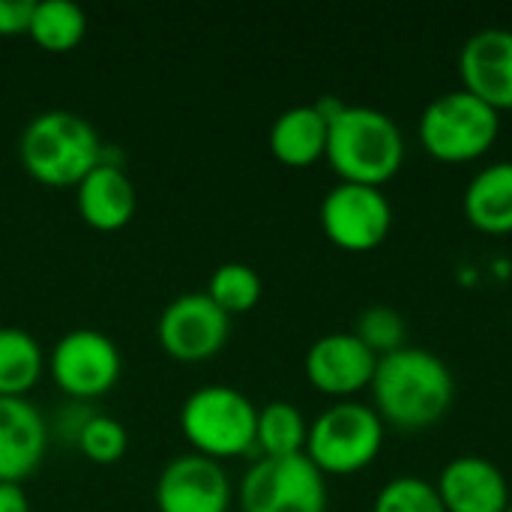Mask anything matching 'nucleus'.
I'll return each mask as SVG.
<instances>
[{
	"mask_svg": "<svg viewBox=\"0 0 512 512\" xmlns=\"http://www.w3.org/2000/svg\"><path fill=\"white\" fill-rule=\"evenodd\" d=\"M321 228L327 240L351 255L384 246L393 231V204L384 189L360 183H336L321 201Z\"/></svg>",
	"mask_w": 512,
	"mask_h": 512,
	"instance_id": "1a4fd4ad",
	"label": "nucleus"
},
{
	"mask_svg": "<svg viewBox=\"0 0 512 512\" xmlns=\"http://www.w3.org/2000/svg\"><path fill=\"white\" fill-rule=\"evenodd\" d=\"M48 453V423L30 399L0 396V483L24 486Z\"/></svg>",
	"mask_w": 512,
	"mask_h": 512,
	"instance_id": "4468645a",
	"label": "nucleus"
},
{
	"mask_svg": "<svg viewBox=\"0 0 512 512\" xmlns=\"http://www.w3.org/2000/svg\"><path fill=\"white\" fill-rule=\"evenodd\" d=\"M231 495V480L222 462L198 453L171 459L153 492L159 512H228Z\"/></svg>",
	"mask_w": 512,
	"mask_h": 512,
	"instance_id": "9b49d317",
	"label": "nucleus"
},
{
	"mask_svg": "<svg viewBox=\"0 0 512 512\" xmlns=\"http://www.w3.org/2000/svg\"><path fill=\"white\" fill-rule=\"evenodd\" d=\"M54 384L78 402L111 393L123 375V354L117 342L93 327L63 333L48 357Z\"/></svg>",
	"mask_w": 512,
	"mask_h": 512,
	"instance_id": "6e6552de",
	"label": "nucleus"
},
{
	"mask_svg": "<svg viewBox=\"0 0 512 512\" xmlns=\"http://www.w3.org/2000/svg\"><path fill=\"white\" fill-rule=\"evenodd\" d=\"M462 210L480 234H512V162H492L480 168L465 186Z\"/></svg>",
	"mask_w": 512,
	"mask_h": 512,
	"instance_id": "a211bd4d",
	"label": "nucleus"
},
{
	"mask_svg": "<svg viewBox=\"0 0 512 512\" xmlns=\"http://www.w3.org/2000/svg\"><path fill=\"white\" fill-rule=\"evenodd\" d=\"M87 33V15L69 0H33L27 36L48 54H66L81 45Z\"/></svg>",
	"mask_w": 512,
	"mask_h": 512,
	"instance_id": "412c9836",
	"label": "nucleus"
},
{
	"mask_svg": "<svg viewBox=\"0 0 512 512\" xmlns=\"http://www.w3.org/2000/svg\"><path fill=\"white\" fill-rule=\"evenodd\" d=\"M435 489L447 512H507L512 501L504 471L483 456L447 462Z\"/></svg>",
	"mask_w": 512,
	"mask_h": 512,
	"instance_id": "2eb2a0df",
	"label": "nucleus"
},
{
	"mask_svg": "<svg viewBox=\"0 0 512 512\" xmlns=\"http://www.w3.org/2000/svg\"><path fill=\"white\" fill-rule=\"evenodd\" d=\"M372 512H447L441 498H438V489L435 483H426L420 477H396L390 480L375 504Z\"/></svg>",
	"mask_w": 512,
	"mask_h": 512,
	"instance_id": "393cba45",
	"label": "nucleus"
},
{
	"mask_svg": "<svg viewBox=\"0 0 512 512\" xmlns=\"http://www.w3.org/2000/svg\"><path fill=\"white\" fill-rule=\"evenodd\" d=\"M507 512H512V501H510V507H507Z\"/></svg>",
	"mask_w": 512,
	"mask_h": 512,
	"instance_id": "cd10ccee",
	"label": "nucleus"
},
{
	"mask_svg": "<svg viewBox=\"0 0 512 512\" xmlns=\"http://www.w3.org/2000/svg\"><path fill=\"white\" fill-rule=\"evenodd\" d=\"M45 372V354L33 333L0 327V396L27 399Z\"/></svg>",
	"mask_w": 512,
	"mask_h": 512,
	"instance_id": "6ab92c4d",
	"label": "nucleus"
},
{
	"mask_svg": "<svg viewBox=\"0 0 512 512\" xmlns=\"http://www.w3.org/2000/svg\"><path fill=\"white\" fill-rule=\"evenodd\" d=\"M24 171L54 189L78 186L105 159V144L93 123L75 111L51 108L27 120L18 138Z\"/></svg>",
	"mask_w": 512,
	"mask_h": 512,
	"instance_id": "7ed1b4c3",
	"label": "nucleus"
},
{
	"mask_svg": "<svg viewBox=\"0 0 512 512\" xmlns=\"http://www.w3.org/2000/svg\"><path fill=\"white\" fill-rule=\"evenodd\" d=\"M33 0H0V36H21L30 30Z\"/></svg>",
	"mask_w": 512,
	"mask_h": 512,
	"instance_id": "a878e982",
	"label": "nucleus"
},
{
	"mask_svg": "<svg viewBox=\"0 0 512 512\" xmlns=\"http://www.w3.org/2000/svg\"><path fill=\"white\" fill-rule=\"evenodd\" d=\"M462 90L489 108L512 111V30L489 27L474 33L459 51Z\"/></svg>",
	"mask_w": 512,
	"mask_h": 512,
	"instance_id": "ddd939ff",
	"label": "nucleus"
},
{
	"mask_svg": "<svg viewBox=\"0 0 512 512\" xmlns=\"http://www.w3.org/2000/svg\"><path fill=\"white\" fill-rule=\"evenodd\" d=\"M75 444L81 456L93 465H114L126 456L129 432L120 420L108 414H87L81 429L75 432Z\"/></svg>",
	"mask_w": 512,
	"mask_h": 512,
	"instance_id": "5701e85b",
	"label": "nucleus"
},
{
	"mask_svg": "<svg viewBox=\"0 0 512 512\" xmlns=\"http://www.w3.org/2000/svg\"><path fill=\"white\" fill-rule=\"evenodd\" d=\"M324 159L339 183L381 189L405 165V135L396 120L369 105H342L330 117Z\"/></svg>",
	"mask_w": 512,
	"mask_h": 512,
	"instance_id": "f03ea898",
	"label": "nucleus"
},
{
	"mask_svg": "<svg viewBox=\"0 0 512 512\" xmlns=\"http://www.w3.org/2000/svg\"><path fill=\"white\" fill-rule=\"evenodd\" d=\"M369 390L384 426L390 423L399 432H423L453 408L456 381L438 354L405 345L378 357Z\"/></svg>",
	"mask_w": 512,
	"mask_h": 512,
	"instance_id": "f257e3e1",
	"label": "nucleus"
},
{
	"mask_svg": "<svg viewBox=\"0 0 512 512\" xmlns=\"http://www.w3.org/2000/svg\"><path fill=\"white\" fill-rule=\"evenodd\" d=\"M75 204L81 219L96 231H120L132 222L138 195L129 180V174L117 165L102 159L78 186H75Z\"/></svg>",
	"mask_w": 512,
	"mask_h": 512,
	"instance_id": "dca6fc26",
	"label": "nucleus"
},
{
	"mask_svg": "<svg viewBox=\"0 0 512 512\" xmlns=\"http://www.w3.org/2000/svg\"><path fill=\"white\" fill-rule=\"evenodd\" d=\"M384 447V420L372 405L336 402L309 423L306 456L324 477L366 471Z\"/></svg>",
	"mask_w": 512,
	"mask_h": 512,
	"instance_id": "423d86ee",
	"label": "nucleus"
},
{
	"mask_svg": "<svg viewBox=\"0 0 512 512\" xmlns=\"http://www.w3.org/2000/svg\"><path fill=\"white\" fill-rule=\"evenodd\" d=\"M309 438V423L303 411L291 402H267L258 408V426H255V453L264 459H285V456H303Z\"/></svg>",
	"mask_w": 512,
	"mask_h": 512,
	"instance_id": "aec40b11",
	"label": "nucleus"
},
{
	"mask_svg": "<svg viewBox=\"0 0 512 512\" xmlns=\"http://www.w3.org/2000/svg\"><path fill=\"white\" fill-rule=\"evenodd\" d=\"M258 405L228 384L192 390L180 405V432L192 453L207 459H237L255 453Z\"/></svg>",
	"mask_w": 512,
	"mask_h": 512,
	"instance_id": "20e7f679",
	"label": "nucleus"
},
{
	"mask_svg": "<svg viewBox=\"0 0 512 512\" xmlns=\"http://www.w3.org/2000/svg\"><path fill=\"white\" fill-rule=\"evenodd\" d=\"M204 294L231 318V315H246L261 303L264 282L249 264L228 261V264H222V267H216L210 273V282H207Z\"/></svg>",
	"mask_w": 512,
	"mask_h": 512,
	"instance_id": "4be33fe9",
	"label": "nucleus"
},
{
	"mask_svg": "<svg viewBox=\"0 0 512 512\" xmlns=\"http://www.w3.org/2000/svg\"><path fill=\"white\" fill-rule=\"evenodd\" d=\"M330 120L318 105H294L270 126V153L288 168H309L327 153Z\"/></svg>",
	"mask_w": 512,
	"mask_h": 512,
	"instance_id": "f3484780",
	"label": "nucleus"
},
{
	"mask_svg": "<svg viewBox=\"0 0 512 512\" xmlns=\"http://www.w3.org/2000/svg\"><path fill=\"white\" fill-rule=\"evenodd\" d=\"M243 512H327V480L309 456H258L240 480Z\"/></svg>",
	"mask_w": 512,
	"mask_h": 512,
	"instance_id": "0eeeda50",
	"label": "nucleus"
},
{
	"mask_svg": "<svg viewBox=\"0 0 512 512\" xmlns=\"http://www.w3.org/2000/svg\"><path fill=\"white\" fill-rule=\"evenodd\" d=\"M498 135L501 114L462 87L435 96L420 114V144L444 165L483 159L495 147Z\"/></svg>",
	"mask_w": 512,
	"mask_h": 512,
	"instance_id": "39448f33",
	"label": "nucleus"
},
{
	"mask_svg": "<svg viewBox=\"0 0 512 512\" xmlns=\"http://www.w3.org/2000/svg\"><path fill=\"white\" fill-rule=\"evenodd\" d=\"M354 336L375 354V357H387L399 348H405V318L390 309V306H369L354 327Z\"/></svg>",
	"mask_w": 512,
	"mask_h": 512,
	"instance_id": "b1692460",
	"label": "nucleus"
},
{
	"mask_svg": "<svg viewBox=\"0 0 512 512\" xmlns=\"http://www.w3.org/2000/svg\"><path fill=\"white\" fill-rule=\"evenodd\" d=\"M375 366L378 357L354 333H327L315 339L303 363L309 384L339 402L363 393L375 378Z\"/></svg>",
	"mask_w": 512,
	"mask_h": 512,
	"instance_id": "f8f14e48",
	"label": "nucleus"
},
{
	"mask_svg": "<svg viewBox=\"0 0 512 512\" xmlns=\"http://www.w3.org/2000/svg\"><path fill=\"white\" fill-rule=\"evenodd\" d=\"M228 333L231 318L204 291L174 297L156 321V339L177 363L213 360L225 348Z\"/></svg>",
	"mask_w": 512,
	"mask_h": 512,
	"instance_id": "9d476101",
	"label": "nucleus"
},
{
	"mask_svg": "<svg viewBox=\"0 0 512 512\" xmlns=\"http://www.w3.org/2000/svg\"><path fill=\"white\" fill-rule=\"evenodd\" d=\"M0 512H30V501L24 486L0 483Z\"/></svg>",
	"mask_w": 512,
	"mask_h": 512,
	"instance_id": "bb28decb",
	"label": "nucleus"
}]
</instances>
